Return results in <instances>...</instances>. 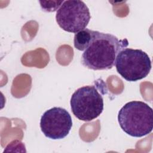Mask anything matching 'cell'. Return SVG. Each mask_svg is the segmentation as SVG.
Returning a JSON list of instances; mask_svg holds the SVG:
<instances>
[{"mask_svg": "<svg viewBox=\"0 0 153 153\" xmlns=\"http://www.w3.org/2000/svg\"><path fill=\"white\" fill-rule=\"evenodd\" d=\"M128 45L126 38L119 39L112 34L97 31L91 44L82 54L81 63L94 71L112 69L118 54Z\"/></svg>", "mask_w": 153, "mask_h": 153, "instance_id": "cell-1", "label": "cell"}, {"mask_svg": "<svg viewBox=\"0 0 153 153\" xmlns=\"http://www.w3.org/2000/svg\"><path fill=\"white\" fill-rule=\"evenodd\" d=\"M118 121L121 129L127 134L140 137L153 129L152 109L141 101H131L119 111Z\"/></svg>", "mask_w": 153, "mask_h": 153, "instance_id": "cell-2", "label": "cell"}, {"mask_svg": "<svg viewBox=\"0 0 153 153\" xmlns=\"http://www.w3.org/2000/svg\"><path fill=\"white\" fill-rule=\"evenodd\" d=\"M71 108L74 116L84 121H91L103 112V99L95 85L78 88L71 98Z\"/></svg>", "mask_w": 153, "mask_h": 153, "instance_id": "cell-3", "label": "cell"}, {"mask_svg": "<svg viewBox=\"0 0 153 153\" xmlns=\"http://www.w3.org/2000/svg\"><path fill=\"white\" fill-rule=\"evenodd\" d=\"M117 72L127 81L140 80L149 74L152 65L149 56L142 50L126 48L117 56Z\"/></svg>", "mask_w": 153, "mask_h": 153, "instance_id": "cell-4", "label": "cell"}, {"mask_svg": "<svg viewBox=\"0 0 153 153\" xmlns=\"http://www.w3.org/2000/svg\"><path fill=\"white\" fill-rule=\"evenodd\" d=\"M91 16L89 9L82 1H65L57 10L56 19L65 31L77 33L86 28Z\"/></svg>", "mask_w": 153, "mask_h": 153, "instance_id": "cell-5", "label": "cell"}, {"mask_svg": "<svg viewBox=\"0 0 153 153\" xmlns=\"http://www.w3.org/2000/svg\"><path fill=\"white\" fill-rule=\"evenodd\" d=\"M72 126L69 113L64 108L54 107L46 111L40 120L41 131L47 137L56 140L65 138Z\"/></svg>", "mask_w": 153, "mask_h": 153, "instance_id": "cell-6", "label": "cell"}, {"mask_svg": "<svg viewBox=\"0 0 153 153\" xmlns=\"http://www.w3.org/2000/svg\"><path fill=\"white\" fill-rule=\"evenodd\" d=\"M97 31L88 29H84L74 35V45L76 49L79 51H85L91 44Z\"/></svg>", "mask_w": 153, "mask_h": 153, "instance_id": "cell-7", "label": "cell"}]
</instances>
